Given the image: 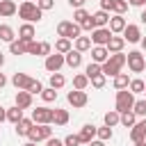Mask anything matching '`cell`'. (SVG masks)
I'll use <instances>...</instances> for the list:
<instances>
[{
  "label": "cell",
  "instance_id": "cell-1",
  "mask_svg": "<svg viewBox=\"0 0 146 146\" xmlns=\"http://www.w3.org/2000/svg\"><path fill=\"white\" fill-rule=\"evenodd\" d=\"M123 64H125V55L114 52V55H110V57L103 62L100 73H103V75H116V73L121 71V66H123Z\"/></svg>",
  "mask_w": 146,
  "mask_h": 146
},
{
  "label": "cell",
  "instance_id": "cell-2",
  "mask_svg": "<svg viewBox=\"0 0 146 146\" xmlns=\"http://www.w3.org/2000/svg\"><path fill=\"white\" fill-rule=\"evenodd\" d=\"M18 16H21V18H25V21H30V23H34V21H41L43 11H41V9H39L34 2L25 0V2L18 7Z\"/></svg>",
  "mask_w": 146,
  "mask_h": 146
},
{
  "label": "cell",
  "instance_id": "cell-3",
  "mask_svg": "<svg viewBox=\"0 0 146 146\" xmlns=\"http://www.w3.org/2000/svg\"><path fill=\"white\" fill-rule=\"evenodd\" d=\"M132 105H135L132 91L119 89V94H116V112H128V110H132Z\"/></svg>",
  "mask_w": 146,
  "mask_h": 146
},
{
  "label": "cell",
  "instance_id": "cell-4",
  "mask_svg": "<svg viewBox=\"0 0 146 146\" xmlns=\"http://www.w3.org/2000/svg\"><path fill=\"white\" fill-rule=\"evenodd\" d=\"M125 62H128V66H130V71H132V73H141V71L146 68L144 55H141L139 50H132V52H128V55H125Z\"/></svg>",
  "mask_w": 146,
  "mask_h": 146
},
{
  "label": "cell",
  "instance_id": "cell-5",
  "mask_svg": "<svg viewBox=\"0 0 146 146\" xmlns=\"http://www.w3.org/2000/svg\"><path fill=\"white\" fill-rule=\"evenodd\" d=\"M57 34H59V36H66V39H78V36H80V25H78V23L62 21V23L57 25Z\"/></svg>",
  "mask_w": 146,
  "mask_h": 146
},
{
  "label": "cell",
  "instance_id": "cell-6",
  "mask_svg": "<svg viewBox=\"0 0 146 146\" xmlns=\"http://www.w3.org/2000/svg\"><path fill=\"white\" fill-rule=\"evenodd\" d=\"M50 132H52L50 123H39L36 128H34V125L30 128L27 137H30V141H41V139H48V137H50Z\"/></svg>",
  "mask_w": 146,
  "mask_h": 146
},
{
  "label": "cell",
  "instance_id": "cell-7",
  "mask_svg": "<svg viewBox=\"0 0 146 146\" xmlns=\"http://www.w3.org/2000/svg\"><path fill=\"white\" fill-rule=\"evenodd\" d=\"M52 114H55V110L36 107V110L32 112V121H36V123H52Z\"/></svg>",
  "mask_w": 146,
  "mask_h": 146
},
{
  "label": "cell",
  "instance_id": "cell-8",
  "mask_svg": "<svg viewBox=\"0 0 146 146\" xmlns=\"http://www.w3.org/2000/svg\"><path fill=\"white\" fill-rule=\"evenodd\" d=\"M110 36H112L110 27H96L94 34H91V41H94L96 46H105V43L110 41Z\"/></svg>",
  "mask_w": 146,
  "mask_h": 146
},
{
  "label": "cell",
  "instance_id": "cell-9",
  "mask_svg": "<svg viewBox=\"0 0 146 146\" xmlns=\"http://www.w3.org/2000/svg\"><path fill=\"white\" fill-rule=\"evenodd\" d=\"M68 103L73 105V107H84L87 105V94H84V89H75V91H68Z\"/></svg>",
  "mask_w": 146,
  "mask_h": 146
},
{
  "label": "cell",
  "instance_id": "cell-10",
  "mask_svg": "<svg viewBox=\"0 0 146 146\" xmlns=\"http://www.w3.org/2000/svg\"><path fill=\"white\" fill-rule=\"evenodd\" d=\"M62 66H64V55H48L46 57V71L57 73Z\"/></svg>",
  "mask_w": 146,
  "mask_h": 146
},
{
  "label": "cell",
  "instance_id": "cell-11",
  "mask_svg": "<svg viewBox=\"0 0 146 146\" xmlns=\"http://www.w3.org/2000/svg\"><path fill=\"white\" fill-rule=\"evenodd\" d=\"M123 39H125V41H130V43H137V41H141L139 27H137V25H125V27H123Z\"/></svg>",
  "mask_w": 146,
  "mask_h": 146
},
{
  "label": "cell",
  "instance_id": "cell-12",
  "mask_svg": "<svg viewBox=\"0 0 146 146\" xmlns=\"http://www.w3.org/2000/svg\"><path fill=\"white\" fill-rule=\"evenodd\" d=\"M125 46V39L123 36H110V41L105 43V48H107V52H121V48Z\"/></svg>",
  "mask_w": 146,
  "mask_h": 146
},
{
  "label": "cell",
  "instance_id": "cell-13",
  "mask_svg": "<svg viewBox=\"0 0 146 146\" xmlns=\"http://www.w3.org/2000/svg\"><path fill=\"white\" fill-rule=\"evenodd\" d=\"M80 144H89L94 137H96V125H91V123H87V125H82V130H80Z\"/></svg>",
  "mask_w": 146,
  "mask_h": 146
},
{
  "label": "cell",
  "instance_id": "cell-14",
  "mask_svg": "<svg viewBox=\"0 0 146 146\" xmlns=\"http://www.w3.org/2000/svg\"><path fill=\"white\" fill-rule=\"evenodd\" d=\"M66 57H64V64H68L71 68H78L80 64H82V55L78 52V50H68V52H64Z\"/></svg>",
  "mask_w": 146,
  "mask_h": 146
},
{
  "label": "cell",
  "instance_id": "cell-15",
  "mask_svg": "<svg viewBox=\"0 0 146 146\" xmlns=\"http://www.w3.org/2000/svg\"><path fill=\"white\" fill-rule=\"evenodd\" d=\"M123 27H125L123 14H116V16L110 18V32H112V34H114V32H123Z\"/></svg>",
  "mask_w": 146,
  "mask_h": 146
},
{
  "label": "cell",
  "instance_id": "cell-16",
  "mask_svg": "<svg viewBox=\"0 0 146 146\" xmlns=\"http://www.w3.org/2000/svg\"><path fill=\"white\" fill-rule=\"evenodd\" d=\"M16 105H18L21 110L30 107V105H32V94H30V91H25V89H21V91L16 94Z\"/></svg>",
  "mask_w": 146,
  "mask_h": 146
},
{
  "label": "cell",
  "instance_id": "cell-17",
  "mask_svg": "<svg viewBox=\"0 0 146 146\" xmlns=\"http://www.w3.org/2000/svg\"><path fill=\"white\" fill-rule=\"evenodd\" d=\"M18 11L14 0H0V16H14Z\"/></svg>",
  "mask_w": 146,
  "mask_h": 146
},
{
  "label": "cell",
  "instance_id": "cell-18",
  "mask_svg": "<svg viewBox=\"0 0 146 146\" xmlns=\"http://www.w3.org/2000/svg\"><path fill=\"white\" fill-rule=\"evenodd\" d=\"M91 57H94V62H96V64H103V62L110 57V52H107V48H105V46H96V48L91 50Z\"/></svg>",
  "mask_w": 146,
  "mask_h": 146
},
{
  "label": "cell",
  "instance_id": "cell-19",
  "mask_svg": "<svg viewBox=\"0 0 146 146\" xmlns=\"http://www.w3.org/2000/svg\"><path fill=\"white\" fill-rule=\"evenodd\" d=\"M11 82L16 84V89H27V84L32 82V78H30V75H25V73H14Z\"/></svg>",
  "mask_w": 146,
  "mask_h": 146
},
{
  "label": "cell",
  "instance_id": "cell-20",
  "mask_svg": "<svg viewBox=\"0 0 146 146\" xmlns=\"http://www.w3.org/2000/svg\"><path fill=\"white\" fill-rule=\"evenodd\" d=\"M91 21H94V25H96V27H105V25L110 23V16H107V11H105V9H100V11H96V14L91 16Z\"/></svg>",
  "mask_w": 146,
  "mask_h": 146
},
{
  "label": "cell",
  "instance_id": "cell-21",
  "mask_svg": "<svg viewBox=\"0 0 146 146\" xmlns=\"http://www.w3.org/2000/svg\"><path fill=\"white\" fill-rule=\"evenodd\" d=\"M18 34H21V41H25V43H30V41L34 39V27H32L30 23H25V25H21V30H18Z\"/></svg>",
  "mask_w": 146,
  "mask_h": 146
},
{
  "label": "cell",
  "instance_id": "cell-22",
  "mask_svg": "<svg viewBox=\"0 0 146 146\" xmlns=\"http://www.w3.org/2000/svg\"><path fill=\"white\" fill-rule=\"evenodd\" d=\"M9 50H11V55H25V52H27V43L21 41V39H18V41H11V43H9Z\"/></svg>",
  "mask_w": 146,
  "mask_h": 146
},
{
  "label": "cell",
  "instance_id": "cell-23",
  "mask_svg": "<svg viewBox=\"0 0 146 146\" xmlns=\"http://www.w3.org/2000/svg\"><path fill=\"white\" fill-rule=\"evenodd\" d=\"M21 119H23V110H21L18 105H14L11 110H7V121H11V123L16 125V123H18Z\"/></svg>",
  "mask_w": 146,
  "mask_h": 146
},
{
  "label": "cell",
  "instance_id": "cell-24",
  "mask_svg": "<svg viewBox=\"0 0 146 146\" xmlns=\"http://www.w3.org/2000/svg\"><path fill=\"white\" fill-rule=\"evenodd\" d=\"M91 48V39L89 36H78L75 39V50L78 52H84V50H89Z\"/></svg>",
  "mask_w": 146,
  "mask_h": 146
},
{
  "label": "cell",
  "instance_id": "cell-25",
  "mask_svg": "<svg viewBox=\"0 0 146 146\" xmlns=\"http://www.w3.org/2000/svg\"><path fill=\"white\" fill-rule=\"evenodd\" d=\"M52 121H55L57 125H66V123H68V112H66V110H55Z\"/></svg>",
  "mask_w": 146,
  "mask_h": 146
},
{
  "label": "cell",
  "instance_id": "cell-26",
  "mask_svg": "<svg viewBox=\"0 0 146 146\" xmlns=\"http://www.w3.org/2000/svg\"><path fill=\"white\" fill-rule=\"evenodd\" d=\"M32 123H34L32 119H21V121L16 123V132H18V135H27L30 128H32Z\"/></svg>",
  "mask_w": 146,
  "mask_h": 146
},
{
  "label": "cell",
  "instance_id": "cell-27",
  "mask_svg": "<svg viewBox=\"0 0 146 146\" xmlns=\"http://www.w3.org/2000/svg\"><path fill=\"white\" fill-rule=\"evenodd\" d=\"M0 39L7 41V43H11V41H14V30H11L9 25H0Z\"/></svg>",
  "mask_w": 146,
  "mask_h": 146
},
{
  "label": "cell",
  "instance_id": "cell-28",
  "mask_svg": "<svg viewBox=\"0 0 146 146\" xmlns=\"http://www.w3.org/2000/svg\"><path fill=\"white\" fill-rule=\"evenodd\" d=\"M119 121H121L125 128L135 125V112H130V110H128V112H121V119H119Z\"/></svg>",
  "mask_w": 146,
  "mask_h": 146
},
{
  "label": "cell",
  "instance_id": "cell-29",
  "mask_svg": "<svg viewBox=\"0 0 146 146\" xmlns=\"http://www.w3.org/2000/svg\"><path fill=\"white\" fill-rule=\"evenodd\" d=\"M130 139H132L135 144H137V141H144V139H146V132H144L139 125H135V128L130 130Z\"/></svg>",
  "mask_w": 146,
  "mask_h": 146
},
{
  "label": "cell",
  "instance_id": "cell-30",
  "mask_svg": "<svg viewBox=\"0 0 146 146\" xmlns=\"http://www.w3.org/2000/svg\"><path fill=\"white\" fill-rule=\"evenodd\" d=\"M55 48H57V52H68V50H71V39L62 36V39L55 43Z\"/></svg>",
  "mask_w": 146,
  "mask_h": 146
},
{
  "label": "cell",
  "instance_id": "cell-31",
  "mask_svg": "<svg viewBox=\"0 0 146 146\" xmlns=\"http://www.w3.org/2000/svg\"><path fill=\"white\" fill-rule=\"evenodd\" d=\"M114 87L116 89H125L128 87V75L125 73H116L114 75Z\"/></svg>",
  "mask_w": 146,
  "mask_h": 146
},
{
  "label": "cell",
  "instance_id": "cell-32",
  "mask_svg": "<svg viewBox=\"0 0 146 146\" xmlns=\"http://www.w3.org/2000/svg\"><path fill=\"white\" fill-rule=\"evenodd\" d=\"M119 119H121V114H119L116 110H114V112H107V114H105V125H110V128H112V125H116V123H119Z\"/></svg>",
  "mask_w": 146,
  "mask_h": 146
},
{
  "label": "cell",
  "instance_id": "cell-33",
  "mask_svg": "<svg viewBox=\"0 0 146 146\" xmlns=\"http://www.w3.org/2000/svg\"><path fill=\"white\" fill-rule=\"evenodd\" d=\"M64 82H66V80H64V75H59V73H52V75H50V87H52V89L64 87Z\"/></svg>",
  "mask_w": 146,
  "mask_h": 146
},
{
  "label": "cell",
  "instance_id": "cell-34",
  "mask_svg": "<svg viewBox=\"0 0 146 146\" xmlns=\"http://www.w3.org/2000/svg\"><path fill=\"white\" fill-rule=\"evenodd\" d=\"M87 84H89V78H87V75H75V78H73V87H75V89H84Z\"/></svg>",
  "mask_w": 146,
  "mask_h": 146
},
{
  "label": "cell",
  "instance_id": "cell-35",
  "mask_svg": "<svg viewBox=\"0 0 146 146\" xmlns=\"http://www.w3.org/2000/svg\"><path fill=\"white\" fill-rule=\"evenodd\" d=\"M41 96H43L46 103H52V100L57 98V91H55L52 87H48V89H41Z\"/></svg>",
  "mask_w": 146,
  "mask_h": 146
},
{
  "label": "cell",
  "instance_id": "cell-36",
  "mask_svg": "<svg viewBox=\"0 0 146 146\" xmlns=\"http://www.w3.org/2000/svg\"><path fill=\"white\" fill-rule=\"evenodd\" d=\"M132 112H135V114H139V116H146V100H135Z\"/></svg>",
  "mask_w": 146,
  "mask_h": 146
},
{
  "label": "cell",
  "instance_id": "cell-37",
  "mask_svg": "<svg viewBox=\"0 0 146 146\" xmlns=\"http://www.w3.org/2000/svg\"><path fill=\"white\" fill-rule=\"evenodd\" d=\"M128 9V0H114V5H112V11H116V14H123Z\"/></svg>",
  "mask_w": 146,
  "mask_h": 146
},
{
  "label": "cell",
  "instance_id": "cell-38",
  "mask_svg": "<svg viewBox=\"0 0 146 146\" xmlns=\"http://www.w3.org/2000/svg\"><path fill=\"white\" fill-rule=\"evenodd\" d=\"M98 73H100V64H96V62H91V64L87 66V71H84L87 78H94V75H98Z\"/></svg>",
  "mask_w": 146,
  "mask_h": 146
},
{
  "label": "cell",
  "instance_id": "cell-39",
  "mask_svg": "<svg viewBox=\"0 0 146 146\" xmlns=\"http://www.w3.org/2000/svg\"><path fill=\"white\" fill-rule=\"evenodd\" d=\"M96 135L100 137V141H105V139L112 137V128H110V125H105V128H96Z\"/></svg>",
  "mask_w": 146,
  "mask_h": 146
},
{
  "label": "cell",
  "instance_id": "cell-40",
  "mask_svg": "<svg viewBox=\"0 0 146 146\" xmlns=\"http://www.w3.org/2000/svg\"><path fill=\"white\" fill-rule=\"evenodd\" d=\"M89 80H91V84H94L96 89H103V87H105V75H103V73H98V75H94V78H89Z\"/></svg>",
  "mask_w": 146,
  "mask_h": 146
},
{
  "label": "cell",
  "instance_id": "cell-41",
  "mask_svg": "<svg viewBox=\"0 0 146 146\" xmlns=\"http://www.w3.org/2000/svg\"><path fill=\"white\" fill-rule=\"evenodd\" d=\"M144 89H146V84H144L141 80H132V82H130V91H132V94H141Z\"/></svg>",
  "mask_w": 146,
  "mask_h": 146
},
{
  "label": "cell",
  "instance_id": "cell-42",
  "mask_svg": "<svg viewBox=\"0 0 146 146\" xmlns=\"http://www.w3.org/2000/svg\"><path fill=\"white\" fill-rule=\"evenodd\" d=\"M41 89H43V87H41V82H39V80H32V82L27 84V89H25V91H30V94H41Z\"/></svg>",
  "mask_w": 146,
  "mask_h": 146
},
{
  "label": "cell",
  "instance_id": "cell-43",
  "mask_svg": "<svg viewBox=\"0 0 146 146\" xmlns=\"http://www.w3.org/2000/svg\"><path fill=\"white\" fill-rule=\"evenodd\" d=\"M39 52H41V43L30 41V43H27V55H39Z\"/></svg>",
  "mask_w": 146,
  "mask_h": 146
},
{
  "label": "cell",
  "instance_id": "cell-44",
  "mask_svg": "<svg viewBox=\"0 0 146 146\" xmlns=\"http://www.w3.org/2000/svg\"><path fill=\"white\" fill-rule=\"evenodd\" d=\"M73 18H75V23H78V25H80V23H82V21H87V18H89V14H87V11H84V9H82V7H80V9H78V11H75V16H73Z\"/></svg>",
  "mask_w": 146,
  "mask_h": 146
},
{
  "label": "cell",
  "instance_id": "cell-45",
  "mask_svg": "<svg viewBox=\"0 0 146 146\" xmlns=\"http://www.w3.org/2000/svg\"><path fill=\"white\" fill-rule=\"evenodd\" d=\"M78 144H80V137L78 135H68L64 139V146H78Z\"/></svg>",
  "mask_w": 146,
  "mask_h": 146
},
{
  "label": "cell",
  "instance_id": "cell-46",
  "mask_svg": "<svg viewBox=\"0 0 146 146\" xmlns=\"http://www.w3.org/2000/svg\"><path fill=\"white\" fill-rule=\"evenodd\" d=\"M80 30H89V32H91V30H96V25H94V21H91V16H89L87 21H82V23H80Z\"/></svg>",
  "mask_w": 146,
  "mask_h": 146
},
{
  "label": "cell",
  "instance_id": "cell-47",
  "mask_svg": "<svg viewBox=\"0 0 146 146\" xmlns=\"http://www.w3.org/2000/svg\"><path fill=\"white\" fill-rule=\"evenodd\" d=\"M36 7H39L41 11H43V9H50V7H52V0H39V5H36Z\"/></svg>",
  "mask_w": 146,
  "mask_h": 146
},
{
  "label": "cell",
  "instance_id": "cell-48",
  "mask_svg": "<svg viewBox=\"0 0 146 146\" xmlns=\"http://www.w3.org/2000/svg\"><path fill=\"white\" fill-rule=\"evenodd\" d=\"M112 5H114V0H100V9H105V11H110Z\"/></svg>",
  "mask_w": 146,
  "mask_h": 146
},
{
  "label": "cell",
  "instance_id": "cell-49",
  "mask_svg": "<svg viewBox=\"0 0 146 146\" xmlns=\"http://www.w3.org/2000/svg\"><path fill=\"white\" fill-rule=\"evenodd\" d=\"M39 55H46V57H48V55H50V43H46V41H43V43H41V52H39Z\"/></svg>",
  "mask_w": 146,
  "mask_h": 146
},
{
  "label": "cell",
  "instance_id": "cell-50",
  "mask_svg": "<svg viewBox=\"0 0 146 146\" xmlns=\"http://www.w3.org/2000/svg\"><path fill=\"white\" fill-rule=\"evenodd\" d=\"M84 2H87V0H68V5H71V7H75V9H80Z\"/></svg>",
  "mask_w": 146,
  "mask_h": 146
},
{
  "label": "cell",
  "instance_id": "cell-51",
  "mask_svg": "<svg viewBox=\"0 0 146 146\" xmlns=\"http://www.w3.org/2000/svg\"><path fill=\"white\" fill-rule=\"evenodd\" d=\"M64 141H59V139H52V137H48V146H62Z\"/></svg>",
  "mask_w": 146,
  "mask_h": 146
},
{
  "label": "cell",
  "instance_id": "cell-52",
  "mask_svg": "<svg viewBox=\"0 0 146 146\" xmlns=\"http://www.w3.org/2000/svg\"><path fill=\"white\" fill-rule=\"evenodd\" d=\"M5 119H7V110H5V107H0V123H2Z\"/></svg>",
  "mask_w": 146,
  "mask_h": 146
},
{
  "label": "cell",
  "instance_id": "cell-53",
  "mask_svg": "<svg viewBox=\"0 0 146 146\" xmlns=\"http://www.w3.org/2000/svg\"><path fill=\"white\" fill-rule=\"evenodd\" d=\"M146 0H130V5H135V7H141Z\"/></svg>",
  "mask_w": 146,
  "mask_h": 146
},
{
  "label": "cell",
  "instance_id": "cell-54",
  "mask_svg": "<svg viewBox=\"0 0 146 146\" xmlns=\"http://www.w3.org/2000/svg\"><path fill=\"white\" fill-rule=\"evenodd\" d=\"M89 146H105V144H103L100 139H98V141H94V139H91V141H89Z\"/></svg>",
  "mask_w": 146,
  "mask_h": 146
},
{
  "label": "cell",
  "instance_id": "cell-55",
  "mask_svg": "<svg viewBox=\"0 0 146 146\" xmlns=\"http://www.w3.org/2000/svg\"><path fill=\"white\" fill-rule=\"evenodd\" d=\"M137 125H139V128H141V130H144V132H146V119H144V121H139V123H137Z\"/></svg>",
  "mask_w": 146,
  "mask_h": 146
},
{
  "label": "cell",
  "instance_id": "cell-56",
  "mask_svg": "<svg viewBox=\"0 0 146 146\" xmlns=\"http://www.w3.org/2000/svg\"><path fill=\"white\" fill-rule=\"evenodd\" d=\"M5 82H7V80H5V75L0 73V87H5Z\"/></svg>",
  "mask_w": 146,
  "mask_h": 146
},
{
  "label": "cell",
  "instance_id": "cell-57",
  "mask_svg": "<svg viewBox=\"0 0 146 146\" xmlns=\"http://www.w3.org/2000/svg\"><path fill=\"white\" fill-rule=\"evenodd\" d=\"M139 18H141V23H146V11H141V16H139Z\"/></svg>",
  "mask_w": 146,
  "mask_h": 146
},
{
  "label": "cell",
  "instance_id": "cell-58",
  "mask_svg": "<svg viewBox=\"0 0 146 146\" xmlns=\"http://www.w3.org/2000/svg\"><path fill=\"white\" fill-rule=\"evenodd\" d=\"M141 48H144V50H146V36H144V39H141Z\"/></svg>",
  "mask_w": 146,
  "mask_h": 146
},
{
  "label": "cell",
  "instance_id": "cell-59",
  "mask_svg": "<svg viewBox=\"0 0 146 146\" xmlns=\"http://www.w3.org/2000/svg\"><path fill=\"white\" fill-rule=\"evenodd\" d=\"M2 64H5V55L0 52V66H2Z\"/></svg>",
  "mask_w": 146,
  "mask_h": 146
},
{
  "label": "cell",
  "instance_id": "cell-60",
  "mask_svg": "<svg viewBox=\"0 0 146 146\" xmlns=\"http://www.w3.org/2000/svg\"><path fill=\"white\" fill-rule=\"evenodd\" d=\"M135 146H146V139H144V141H137Z\"/></svg>",
  "mask_w": 146,
  "mask_h": 146
},
{
  "label": "cell",
  "instance_id": "cell-61",
  "mask_svg": "<svg viewBox=\"0 0 146 146\" xmlns=\"http://www.w3.org/2000/svg\"><path fill=\"white\" fill-rule=\"evenodd\" d=\"M25 146H36V141H27V144H25Z\"/></svg>",
  "mask_w": 146,
  "mask_h": 146
},
{
  "label": "cell",
  "instance_id": "cell-62",
  "mask_svg": "<svg viewBox=\"0 0 146 146\" xmlns=\"http://www.w3.org/2000/svg\"><path fill=\"white\" fill-rule=\"evenodd\" d=\"M30 2H34V0H30Z\"/></svg>",
  "mask_w": 146,
  "mask_h": 146
},
{
  "label": "cell",
  "instance_id": "cell-63",
  "mask_svg": "<svg viewBox=\"0 0 146 146\" xmlns=\"http://www.w3.org/2000/svg\"><path fill=\"white\" fill-rule=\"evenodd\" d=\"M62 146H64V144H62Z\"/></svg>",
  "mask_w": 146,
  "mask_h": 146
},
{
  "label": "cell",
  "instance_id": "cell-64",
  "mask_svg": "<svg viewBox=\"0 0 146 146\" xmlns=\"http://www.w3.org/2000/svg\"><path fill=\"white\" fill-rule=\"evenodd\" d=\"M144 84H146V82H144Z\"/></svg>",
  "mask_w": 146,
  "mask_h": 146
}]
</instances>
